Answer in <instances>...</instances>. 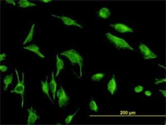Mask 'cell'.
Here are the masks:
<instances>
[{"label":"cell","instance_id":"obj_1","mask_svg":"<svg viewBox=\"0 0 166 125\" xmlns=\"http://www.w3.org/2000/svg\"><path fill=\"white\" fill-rule=\"evenodd\" d=\"M60 55L67 57L73 65L78 64L79 65L80 72L82 75V67L83 66L84 59L75 49H69L61 53Z\"/></svg>","mask_w":166,"mask_h":125},{"label":"cell","instance_id":"obj_2","mask_svg":"<svg viewBox=\"0 0 166 125\" xmlns=\"http://www.w3.org/2000/svg\"><path fill=\"white\" fill-rule=\"evenodd\" d=\"M105 35L109 41L113 45H115L117 48L120 49H127L128 50L134 51V48H132L124 39L117 37L109 32L106 33Z\"/></svg>","mask_w":166,"mask_h":125},{"label":"cell","instance_id":"obj_3","mask_svg":"<svg viewBox=\"0 0 166 125\" xmlns=\"http://www.w3.org/2000/svg\"><path fill=\"white\" fill-rule=\"evenodd\" d=\"M16 74L17 75V78H18V84L15 87L14 89H13L11 91V93H14L17 94H20L21 95V99H22V102H21V107L23 108V104L24 103V92L25 89V83H24V73H22V79L20 80L19 78V73L18 71L15 70Z\"/></svg>","mask_w":166,"mask_h":125},{"label":"cell","instance_id":"obj_4","mask_svg":"<svg viewBox=\"0 0 166 125\" xmlns=\"http://www.w3.org/2000/svg\"><path fill=\"white\" fill-rule=\"evenodd\" d=\"M140 50L145 59H152L156 58L157 55L150 50L147 46L143 44H141L139 46Z\"/></svg>","mask_w":166,"mask_h":125},{"label":"cell","instance_id":"obj_5","mask_svg":"<svg viewBox=\"0 0 166 125\" xmlns=\"http://www.w3.org/2000/svg\"><path fill=\"white\" fill-rule=\"evenodd\" d=\"M57 96L58 98V105L59 107H62L65 106L68 101L69 100V97L67 95L62 86L61 85L60 89L58 90L57 92Z\"/></svg>","mask_w":166,"mask_h":125},{"label":"cell","instance_id":"obj_6","mask_svg":"<svg viewBox=\"0 0 166 125\" xmlns=\"http://www.w3.org/2000/svg\"><path fill=\"white\" fill-rule=\"evenodd\" d=\"M111 26L114 29L115 31L119 33H132L134 32V30L132 28L122 23H114L111 24Z\"/></svg>","mask_w":166,"mask_h":125},{"label":"cell","instance_id":"obj_7","mask_svg":"<svg viewBox=\"0 0 166 125\" xmlns=\"http://www.w3.org/2000/svg\"><path fill=\"white\" fill-rule=\"evenodd\" d=\"M52 16L55 17V18H59L61 20L63 23L65 25L67 26H74L75 27H78L79 28L82 29L83 27L81 26L80 24H79L75 20H73L71 18H68V17L65 16H58L56 15H52Z\"/></svg>","mask_w":166,"mask_h":125},{"label":"cell","instance_id":"obj_8","mask_svg":"<svg viewBox=\"0 0 166 125\" xmlns=\"http://www.w3.org/2000/svg\"><path fill=\"white\" fill-rule=\"evenodd\" d=\"M28 114L27 124L31 125L33 124L35 122L37 119L39 118V116L36 114V111L32 107L30 109H28Z\"/></svg>","mask_w":166,"mask_h":125},{"label":"cell","instance_id":"obj_9","mask_svg":"<svg viewBox=\"0 0 166 125\" xmlns=\"http://www.w3.org/2000/svg\"><path fill=\"white\" fill-rule=\"evenodd\" d=\"M23 48L24 49H26V50H29V51H32V52H34V53L37 54L39 57H41L42 58H45V56L44 55H43L41 53V52L39 51V47L36 44H30V45H28V46L23 47Z\"/></svg>","mask_w":166,"mask_h":125},{"label":"cell","instance_id":"obj_10","mask_svg":"<svg viewBox=\"0 0 166 125\" xmlns=\"http://www.w3.org/2000/svg\"><path fill=\"white\" fill-rule=\"evenodd\" d=\"M49 85L50 91L52 93L53 99L54 100L55 99L57 84L56 82L54 73L53 72H52L51 80Z\"/></svg>","mask_w":166,"mask_h":125},{"label":"cell","instance_id":"obj_11","mask_svg":"<svg viewBox=\"0 0 166 125\" xmlns=\"http://www.w3.org/2000/svg\"><path fill=\"white\" fill-rule=\"evenodd\" d=\"M107 87L109 92L111 93L112 95H113L117 90V84L114 76L109 82L107 85Z\"/></svg>","mask_w":166,"mask_h":125},{"label":"cell","instance_id":"obj_12","mask_svg":"<svg viewBox=\"0 0 166 125\" xmlns=\"http://www.w3.org/2000/svg\"><path fill=\"white\" fill-rule=\"evenodd\" d=\"M41 84L42 91L48 97L52 103L53 104H54L53 101L51 97L50 96V94H49V84L48 81H47V79L45 82L42 81Z\"/></svg>","mask_w":166,"mask_h":125},{"label":"cell","instance_id":"obj_13","mask_svg":"<svg viewBox=\"0 0 166 125\" xmlns=\"http://www.w3.org/2000/svg\"><path fill=\"white\" fill-rule=\"evenodd\" d=\"M56 59V67L57 70L55 75V77H57L59 75L60 71L64 68V61L59 58L58 55H57Z\"/></svg>","mask_w":166,"mask_h":125},{"label":"cell","instance_id":"obj_14","mask_svg":"<svg viewBox=\"0 0 166 125\" xmlns=\"http://www.w3.org/2000/svg\"><path fill=\"white\" fill-rule=\"evenodd\" d=\"M111 12L107 8H103L99 10V16L103 19H107L111 16Z\"/></svg>","mask_w":166,"mask_h":125},{"label":"cell","instance_id":"obj_15","mask_svg":"<svg viewBox=\"0 0 166 125\" xmlns=\"http://www.w3.org/2000/svg\"><path fill=\"white\" fill-rule=\"evenodd\" d=\"M35 26V24H33L32 25L29 34H28V36L26 37L25 41L23 42V45H25L27 43L32 42V40H33V35H34Z\"/></svg>","mask_w":166,"mask_h":125},{"label":"cell","instance_id":"obj_16","mask_svg":"<svg viewBox=\"0 0 166 125\" xmlns=\"http://www.w3.org/2000/svg\"><path fill=\"white\" fill-rule=\"evenodd\" d=\"M19 7L20 8H26L30 7L36 6L37 4L34 3L30 2L28 0H20L18 2Z\"/></svg>","mask_w":166,"mask_h":125},{"label":"cell","instance_id":"obj_17","mask_svg":"<svg viewBox=\"0 0 166 125\" xmlns=\"http://www.w3.org/2000/svg\"><path fill=\"white\" fill-rule=\"evenodd\" d=\"M13 80V74L11 73L9 75H7L5 77L4 79V90L6 91L8 89V87L9 85L12 83Z\"/></svg>","mask_w":166,"mask_h":125},{"label":"cell","instance_id":"obj_18","mask_svg":"<svg viewBox=\"0 0 166 125\" xmlns=\"http://www.w3.org/2000/svg\"><path fill=\"white\" fill-rule=\"evenodd\" d=\"M105 76V74L102 73H98L94 75L91 77V79L94 81H99L102 80Z\"/></svg>","mask_w":166,"mask_h":125},{"label":"cell","instance_id":"obj_19","mask_svg":"<svg viewBox=\"0 0 166 125\" xmlns=\"http://www.w3.org/2000/svg\"><path fill=\"white\" fill-rule=\"evenodd\" d=\"M89 107L90 109L91 110L93 111H94L95 112H99V107L97 106L96 102L95 101L93 100L90 102L89 104Z\"/></svg>","mask_w":166,"mask_h":125},{"label":"cell","instance_id":"obj_20","mask_svg":"<svg viewBox=\"0 0 166 125\" xmlns=\"http://www.w3.org/2000/svg\"><path fill=\"white\" fill-rule=\"evenodd\" d=\"M79 110V108L78 109L77 111L76 112H75L73 114L70 115L68 116L65 119V124H69L71 123V122L72 121V120L74 117L76 115V114L77 113Z\"/></svg>","mask_w":166,"mask_h":125},{"label":"cell","instance_id":"obj_21","mask_svg":"<svg viewBox=\"0 0 166 125\" xmlns=\"http://www.w3.org/2000/svg\"><path fill=\"white\" fill-rule=\"evenodd\" d=\"M143 87L141 85H137L134 88V91L136 93L142 92L143 90Z\"/></svg>","mask_w":166,"mask_h":125},{"label":"cell","instance_id":"obj_22","mask_svg":"<svg viewBox=\"0 0 166 125\" xmlns=\"http://www.w3.org/2000/svg\"><path fill=\"white\" fill-rule=\"evenodd\" d=\"M8 68L6 66L4 65H1L0 66V70L2 72H6L8 70Z\"/></svg>","mask_w":166,"mask_h":125},{"label":"cell","instance_id":"obj_23","mask_svg":"<svg viewBox=\"0 0 166 125\" xmlns=\"http://www.w3.org/2000/svg\"><path fill=\"white\" fill-rule=\"evenodd\" d=\"M166 82V79L165 78H164V79H160L159 80H157L156 82H155V84L158 85L160 83H162V82Z\"/></svg>","mask_w":166,"mask_h":125},{"label":"cell","instance_id":"obj_24","mask_svg":"<svg viewBox=\"0 0 166 125\" xmlns=\"http://www.w3.org/2000/svg\"><path fill=\"white\" fill-rule=\"evenodd\" d=\"M6 54L5 53H4L3 54H1L0 56V61H2V60H4L6 59Z\"/></svg>","mask_w":166,"mask_h":125},{"label":"cell","instance_id":"obj_25","mask_svg":"<svg viewBox=\"0 0 166 125\" xmlns=\"http://www.w3.org/2000/svg\"><path fill=\"white\" fill-rule=\"evenodd\" d=\"M6 2L9 3V4H12L14 6H16V3H15V1H14V0H7V1H6Z\"/></svg>","mask_w":166,"mask_h":125},{"label":"cell","instance_id":"obj_26","mask_svg":"<svg viewBox=\"0 0 166 125\" xmlns=\"http://www.w3.org/2000/svg\"><path fill=\"white\" fill-rule=\"evenodd\" d=\"M145 95L147 96L148 97L150 96L152 94V93L150 91L147 90L145 92Z\"/></svg>","mask_w":166,"mask_h":125},{"label":"cell","instance_id":"obj_27","mask_svg":"<svg viewBox=\"0 0 166 125\" xmlns=\"http://www.w3.org/2000/svg\"><path fill=\"white\" fill-rule=\"evenodd\" d=\"M159 91L160 92H161L163 94L164 97H166V90H159Z\"/></svg>","mask_w":166,"mask_h":125},{"label":"cell","instance_id":"obj_28","mask_svg":"<svg viewBox=\"0 0 166 125\" xmlns=\"http://www.w3.org/2000/svg\"><path fill=\"white\" fill-rule=\"evenodd\" d=\"M41 1L43 2L44 3H48L52 1V0H43V1Z\"/></svg>","mask_w":166,"mask_h":125}]
</instances>
